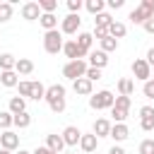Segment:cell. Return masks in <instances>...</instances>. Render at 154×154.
<instances>
[{
    "label": "cell",
    "mask_w": 154,
    "mask_h": 154,
    "mask_svg": "<svg viewBox=\"0 0 154 154\" xmlns=\"http://www.w3.org/2000/svg\"><path fill=\"white\" fill-rule=\"evenodd\" d=\"M65 87L63 84H51V87H46V103H48V108L53 111V113H63L65 108H67V99H65Z\"/></svg>",
    "instance_id": "cell-1"
},
{
    "label": "cell",
    "mask_w": 154,
    "mask_h": 154,
    "mask_svg": "<svg viewBox=\"0 0 154 154\" xmlns=\"http://www.w3.org/2000/svg\"><path fill=\"white\" fill-rule=\"evenodd\" d=\"M113 103H116V94L111 89H101V91H96V94L89 96V108H94V111H103V108L111 111Z\"/></svg>",
    "instance_id": "cell-2"
},
{
    "label": "cell",
    "mask_w": 154,
    "mask_h": 154,
    "mask_svg": "<svg viewBox=\"0 0 154 154\" xmlns=\"http://www.w3.org/2000/svg\"><path fill=\"white\" fill-rule=\"evenodd\" d=\"M152 17H154V0H142V2L128 14V19H130L132 24H140V26H142L147 19H152Z\"/></svg>",
    "instance_id": "cell-3"
},
{
    "label": "cell",
    "mask_w": 154,
    "mask_h": 154,
    "mask_svg": "<svg viewBox=\"0 0 154 154\" xmlns=\"http://www.w3.org/2000/svg\"><path fill=\"white\" fill-rule=\"evenodd\" d=\"M65 46V38H63V31L60 29H53V31H46L43 34V51L51 53V55H58Z\"/></svg>",
    "instance_id": "cell-4"
},
{
    "label": "cell",
    "mask_w": 154,
    "mask_h": 154,
    "mask_svg": "<svg viewBox=\"0 0 154 154\" xmlns=\"http://www.w3.org/2000/svg\"><path fill=\"white\" fill-rule=\"evenodd\" d=\"M87 70H89V63L87 60H67L63 65V77H67L70 82H75V79L84 77Z\"/></svg>",
    "instance_id": "cell-5"
},
{
    "label": "cell",
    "mask_w": 154,
    "mask_h": 154,
    "mask_svg": "<svg viewBox=\"0 0 154 154\" xmlns=\"http://www.w3.org/2000/svg\"><path fill=\"white\" fill-rule=\"evenodd\" d=\"M130 70H132V77L140 79V82L152 79V67H149V63H147L144 58H135L132 65H130Z\"/></svg>",
    "instance_id": "cell-6"
},
{
    "label": "cell",
    "mask_w": 154,
    "mask_h": 154,
    "mask_svg": "<svg viewBox=\"0 0 154 154\" xmlns=\"http://www.w3.org/2000/svg\"><path fill=\"white\" fill-rule=\"evenodd\" d=\"M79 26H82L79 14H67V17H63V19H60V31H63V34H67V36L79 34Z\"/></svg>",
    "instance_id": "cell-7"
},
{
    "label": "cell",
    "mask_w": 154,
    "mask_h": 154,
    "mask_svg": "<svg viewBox=\"0 0 154 154\" xmlns=\"http://www.w3.org/2000/svg\"><path fill=\"white\" fill-rule=\"evenodd\" d=\"M63 53H65V58H67V60H84V58L89 55L87 51H82V48L77 46V41H75V38H67V41H65Z\"/></svg>",
    "instance_id": "cell-8"
},
{
    "label": "cell",
    "mask_w": 154,
    "mask_h": 154,
    "mask_svg": "<svg viewBox=\"0 0 154 154\" xmlns=\"http://www.w3.org/2000/svg\"><path fill=\"white\" fill-rule=\"evenodd\" d=\"M0 149H7V152H17V149H22V147H19V135H17L14 130H5V132H0Z\"/></svg>",
    "instance_id": "cell-9"
},
{
    "label": "cell",
    "mask_w": 154,
    "mask_h": 154,
    "mask_svg": "<svg viewBox=\"0 0 154 154\" xmlns=\"http://www.w3.org/2000/svg\"><path fill=\"white\" fill-rule=\"evenodd\" d=\"M19 14H22V19H26V22H36V19H41V7H38V2H24L22 7H19Z\"/></svg>",
    "instance_id": "cell-10"
},
{
    "label": "cell",
    "mask_w": 154,
    "mask_h": 154,
    "mask_svg": "<svg viewBox=\"0 0 154 154\" xmlns=\"http://www.w3.org/2000/svg\"><path fill=\"white\" fill-rule=\"evenodd\" d=\"M140 128L144 132L154 130V106H142L140 108Z\"/></svg>",
    "instance_id": "cell-11"
},
{
    "label": "cell",
    "mask_w": 154,
    "mask_h": 154,
    "mask_svg": "<svg viewBox=\"0 0 154 154\" xmlns=\"http://www.w3.org/2000/svg\"><path fill=\"white\" fill-rule=\"evenodd\" d=\"M60 135H63L65 147H77V144H79V140H82V130H79V128H75V125H67Z\"/></svg>",
    "instance_id": "cell-12"
},
{
    "label": "cell",
    "mask_w": 154,
    "mask_h": 154,
    "mask_svg": "<svg viewBox=\"0 0 154 154\" xmlns=\"http://www.w3.org/2000/svg\"><path fill=\"white\" fill-rule=\"evenodd\" d=\"M72 91L77 96H91L94 94V82H89L87 77H79V79L72 82Z\"/></svg>",
    "instance_id": "cell-13"
},
{
    "label": "cell",
    "mask_w": 154,
    "mask_h": 154,
    "mask_svg": "<svg viewBox=\"0 0 154 154\" xmlns=\"http://www.w3.org/2000/svg\"><path fill=\"white\" fill-rule=\"evenodd\" d=\"M79 149L87 152V154H94L99 149V137L94 132H82V140H79Z\"/></svg>",
    "instance_id": "cell-14"
},
{
    "label": "cell",
    "mask_w": 154,
    "mask_h": 154,
    "mask_svg": "<svg viewBox=\"0 0 154 154\" xmlns=\"http://www.w3.org/2000/svg\"><path fill=\"white\" fill-rule=\"evenodd\" d=\"M87 58H89V67H96V70H103V67L108 65V53H103L101 48H99V51H91V53H89Z\"/></svg>",
    "instance_id": "cell-15"
},
{
    "label": "cell",
    "mask_w": 154,
    "mask_h": 154,
    "mask_svg": "<svg viewBox=\"0 0 154 154\" xmlns=\"http://www.w3.org/2000/svg\"><path fill=\"white\" fill-rule=\"evenodd\" d=\"M116 144L118 142H125L128 137H130V128L125 125V123H113V128H111V135H108Z\"/></svg>",
    "instance_id": "cell-16"
},
{
    "label": "cell",
    "mask_w": 154,
    "mask_h": 154,
    "mask_svg": "<svg viewBox=\"0 0 154 154\" xmlns=\"http://www.w3.org/2000/svg\"><path fill=\"white\" fill-rule=\"evenodd\" d=\"M111 128H113V123H111V120H106V118H96V120H94L91 132H94L96 137H108V135H111Z\"/></svg>",
    "instance_id": "cell-17"
},
{
    "label": "cell",
    "mask_w": 154,
    "mask_h": 154,
    "mask_svg": "<svg viewBox=\"0 0 154 154\" xmlns=\"http://www.w3.org/2000/svg\"><path fill=\"white\" fill-rule=\"evenodd\" d=\"M46 147H48L51 152H55V154H63V149H65V142H63V135H55V132H51V135H46Z\"/></svg>",
    "instance_id": "cell-18"
},
{
    "label": "cell",
    "mask_w": 154,
    "mask_h": 154,
    "mask_svg": "<svg viewBox=\"0 0 154 154\" xmlns=\"http://www.w3.org/2000/svg\"><path fill=\"white\" fill-rule=\"evenodd\" d=\"M75 41H77V46H79L82 51L91 53V43H94V36H91V31H79Z\"/></svg>",
    "instance_id": "cell-19"
},
{
    "label": "cell",
    "mask_w": 154,
    "mask_h": 154,
    "mask_svg": "<svg viewBox=\"0 0 154 154\" xmlns=\"http://www.w3.org/2000/svg\"><path fill=\"white\" fill-rule=\"evenodd\" d=\"M7 111H10L12 116L24 113V111H26V99H22V96H12V99H10V103H7Z\"/></svg>",
    "instance_id": "cell-20"
},
{
    "label": "cell",
    "mask_w": 154,
    "mask_h": 154,
    "mask_svg": "<svg viewBox=\"0 0 154 154\" xmlns=\"http://www.w3.org/2000/svg\"><path fill=\"white\" fill-rule=\"evenodd\" d=\"M0 84L7 87V89H12V87L19 84V75H17L14 70H10V72H0Z\"/></svg>",
    "instance_id": "cell-21"
},
{
    "label": "cell",
    "mask_w": 154,
    "mask_h": 154,
    "mask_svg": "<svg viewBox=\"0 0 154 154\" xmlns=\"http://www.w3.org/2000/svg\"><path fill=\"white\" fill-rule=\"evenodd\" d=\"M125 34H128V26H125L123 22H118V19H113V24L108 26V36H113V38L118 41V38H123Z\"/></svg>",
    "instance_id": "cell-22"
},
{
    "label": "cell",
    "mask_w": 154,
    "mask_h": 154,
    "mask_svg": "<svg viewBox=\"0 0 154 154\" xmlns=\"http://www.w3.org/2000/svg\"><path fill=\"white\" fill-rule=\"evenodd\" d=\"M14 72H17V75H31V72H34V63H31L29 58H17Z\"/></svg>",
    "instance_id": "cell-23"
},
{
    "label": "cell",
    "mask_w": 154,
    "mask_h": 154,
    "mask_svg": "<svg viewBox=\"0 0 154 154\" xmlns=\"http://www.w3.org/2000/svg\"><path fill=\"white\" fill-rule=\"evenodd\" d=\"M132 91H135V82H132L130 77L118 79V94H120V96H132Z\"/></svg>",
    "instance_id": "cell-24"
},
{
    "label": "cell",
    "mask_w": 154,
    "mask_h": 154,
    "mask_svg": "<svg viewBox=\"0 0 154 154\" xmlns=\"http://www.w3.org/2000/svg\"><path fill=\"white\" fill-rule=\"evenodd\" d=\"M14 65H17V58L12 53H0V72H10L14 70Z\"/></svg>",
    "instance_id": "cell-25"
},
{
    "label": "cell",
    "mask_w": 154,
    "mask_h": 154,
    "mask_svg": "<svg viewBox=\"0 0 154 154\" xmlns=\"http://www.w3.org/2000/svg\"><path fill=\"white\" fill-rule=\"evenodd\" d=\"M38 24H41L46 31H53V29H58V14H41Z\"/></svg>",
    "instance_id": "cell-26"
},
{
    "label": "cell",
    "mask_w": 154,
    "mask_h": 154,
    "mask_svg": "<svg viewBox=\"0 0 154 154\" xmlns=\"http://www.w3.org/2000/svg\"><path fill=\"white\" fill-rule=\"evenodd\" d=\"M84 7H87V12H89V14H94V17H96V14H101V12H103L106 2H103V0H87V2H84Z\"/></svg>",
    "instance_id": "cell-27"
},
{
    "label": "cell",
    "mask_w": 154,
    "mask_h": 154,
    "mask_svg": "<svg viewBox=\"0 0 154 154\" xmlns=\"http://www.w3.org/2000/svg\"><path fill=\"white\" fill-rule=\"evenodd\" d=\"M46 99V84L31 82V101H43Z\"/></svg>",
    "instance_id": "cell-28"
},
{
    "label": "cell",
    "mask_w": 154,
    "mask_h": 154,
    "mask_svg": "<svg viewBox=\"0 0 154 154\" xmlns=\"http://www.w3.org/2000/svg\"><path fill=\"white\" fill-rule=\"evenodd\" d=\"M12 14H14V5L12 2H0V24L10 22Z\"/></svg>",
    "instance_id": "cell-29"
},
{
    "label": "cell",
    "mask_w": 154,
    "mask_h": 154,
    "mask_svg": "<svg viewBox=\"0 0 154 154\" xmlns=\"http://www.w3.org/2000/svg\"><path fill=\"white\" fill-rule=\"evenodd\" d=\"M29 125H31V113H29V111H24V113H17V116H14V128L24 130V128H29Z\"/></svg>",
    "instance_id": "cell-30"
},
{
    "label": "cell",
    "mask_w": 154,
    "mask_h": 154,
    "mask_svg": "<svg viewBox=\"0 0 154 154\" xmlns=\"http://www.w3.org/2000/svg\"><path fill=\"white\" fill-rule=\"evenodd\" d=\"M14 125V116L10 113V111H0V130L5 132V130H10Z\"/></svg>",
    "instance_id": "cell-31"
},
{
    "label": "cell",
    "mask_w": 154,
    "mask_h": 154,
    "mask_svg": "<svg viewBox=\"0 0 154 154\" xmlns=\"http://www.w3.org/2000/svg\"><path fill=\"white\" fill-rule=\"evenodd\" d=\"M38 7L43 14H55L58 10V0H38Z\"/></svg>",
    "instance_id": "cell-32"
},
{
    "label": "cell",
    "mask_w": 154,
    "mask_h": 154,
    "mask_svg": "<svg viewBox=\"0 0 154 154\" xmlns=\"http://www.w3.org/2000/svg\"><path fill=\"white\" fill-rule=\"evenodd\" d=\"M111 24H113V17H111L108 12H101V14L94 17V26H106V29H108Z\"/></svg>",
    "instance_id": "cell-33"
},
{
    "label": "cell",
    "mask_w": 154,
    "mask_h": 154,
    "mask_svg": "<svg viewBox=\"0 0 154 154\" xmlns=\"http://www.w3.org/2000/svg\"><path fill=\"white\" fill-rule=\"evenodd\" d=\"M101 43V51L103 53H113V51H118V41L113 38V36H106L103 41H99Z\"/></svg>",
    "instance_id": "cell-34"
},
{
    "label": "cell",
    "mask_w": 154,
    "mask_h": 154,
    "mask_svg": "<svg viewBox=\"0 0 154 154\" xmlns=\"http://www.w3.org/2000/svg\"><path fill=\"white\" fill-rule=\"evenodd\" d=\"M17 89H19V96L22 99H31V82L29 79H19Z\"/></svg>",
    "instance_id": "cell-35"
},
{
    "label": "cell",
    "mask_w": 154,
    "mask_h": 154,
    "mask_svg": "<svg viewBox=\"0 0 154 154\" xmlns=\"http://www.w3.org/2000/svg\"><path fill=\"white\" fill-rule=\"evenodd\" d=\"M130 106H132V99L130 96H116V103H113V108H120V111H130Z\"/></svg>",
    "instance_id": "cell-36"
},
{
    "label": "cell",
    "mask_w": 154,
    "mask_h": 154,
    "mask_svg": "<svg viewBox=\"0 0 154 154\" xmlns=\"http://www.w3.org/2000/svg\"><path fill=\"white\" fill-rule=\"evenodd\" d=\"M137 152H140V154H154V140H152V137L142 140L140 147H137Z\"/></svg>",
    "instance_id": "cell-37"
},
{
    "label": "cell",
    "mask_w": 154,
    "mask_h": 154,
    "mask_svg": "<svg viewBox=\"0 0 154 154\" xmlns=\"http://www.w3.org/2000/svg\"><path fill=\"white\" fill-rule=\"evenodd\" d=\"M130 111H120V108H111V116H113V123H125Z\"/></svg>",
    "instance_id": "cell-38"
},
{
    "label": "cell",
    "mask_w": 154,
    "mask_h": 154,
    "mask_svg": "<svg viewBox=\"0 0 154 154\" xmlns=\"http://www.w3.org/2000/svg\"><path fill=\"white\" fill-rule=\"evenodd\" d=\"M142 94H144V99H154V79H147L142 84Z\"/></svg>",
    "instance_id": "cell-39"
},
{
    "label": "cell",
    "mask_w": 154,
    "mask_h": 154,
    "mask_svg": "<svg viewBox=\"0 0 154 154\" xmlns=\"http://www.w3.org/2000/svg\"><path fill=\"white\" fill-rule=\"evenodd\" d=\"M82 7H84L82 0H67V10H70V14H79Z\"/></svg>",
    "instance_id": "cell-40"
},
{
    "label": "cell",
    "mask_w": 154,
    "mask_h": 154,
    "mask_svg": "<svg viewBox=\"0 0 154 154\" xmlns=\"http://www.w3.org/2000/svg\"><path fill=\"white\" fill-rule=\"evenodd\" d=\"M91 36H94L96 41H103V38L108 36V29H106V26H94V31H91Z\"/></svg>",
    "instance_id": "cell-41"
},
{
    "label": "cell",
    "mask_w": 154,
    "mask_h": 154,
    "mask_svg": "<svg viewBox=\"0 0 154 154\" xmlns=\"http://www.w3.org/2000/svg\"><path fill=\"white\" fill-rule=\"evenodd\" d=\"M84 77H87L89 82H96V79H101V70H96V67H89Z\"/></svg>",
    "instance_id": "cell-42"
},
{
    "label": "cell",
    "mask_w": 154,
    "mask_h": 154,
    "mask_svg": "<svg viewBox=\"0 0 154 154\" xmlns=\"http://www.w3.org/2000/svg\"><path fill=\"white\" fill-rule=\"evenodd\" d=\"M106 5H108V7H111V10H120V7H123V5H125V0H108V2H106Z\"/></svg>",
    "instance_id": "cell-43"
},
{
    "label": "cell",
    "mask_w": 154,
    "mask_h": 154,
    "mask_svg": "<svg viewBox=\"0 0 154 154\" xmlns=\"http://www.w3.org/2000/svg\"><path fill=\"white\" fill-rule=\"evenodd\" d=\"M142 29H144L147 34H154V17H152V19H147V22L142 24Z\"/></svg>",
    "instance_id": "cell-44"
},
{
    "label": "cell",
    "mask_w": 154,
    "mask_h": 154,
    "mask_svg": "<svg viewBox=\"0 0 154 154\" xmlns=\"http://www.w3.org/2000/svg\"><path fill=\"white\" fill-rule=\"evenodd\" d=\"M106 154H125V149H123L120 144H113V147H111V149H108Z\"/></svg>",
    "instance_id": "cell-45"
},
{
    "label": "cell",
    "mask_w": 154,
    "mask_h": 154,
    "mask_svg": "<svg viewBox=\"0 0 154 154\" xmlns=\"http://www.w3.org/2000/svg\"><path fill=\"white\" fill-rule=\"evenodd\" d=\"M144 60L149 63V67H154V46H152V48L147 51V58H144Z\"/></svg>",
    "instance_id": "cell-46"
},
{
    "label": "cell",
    "mask_w": 154,
    "mask_h": 154,
    "mask_svg": "<svg viewBox=\"0 0 154 154\" xmlns=\"http://www.w3.org/2000/svg\"><path fill=\"white\" fill-rule=\"evenodd\" d=\"M31 154H55V152H51V149H48V147L43 144V147H36V149H34Z\"/></svg>",
    "instance_id": "cell-47"
},
{
    "label": "cell",
    "mask_w": 154,
    "mask_h": 154,
    "mask_svg": "<svg viewBox=\"0 0 154 154\" xmlns=\"http://www.w3.org/2000/svg\"><path fill=\"white\" fill-rule=\"evenodd\" d=\"M14 154H31V152H26V149H17Z\"/></svg>",
    "instance_id": "cell-48"
},
{
    "label": "cell",
    "mask_w": 154,
    "mask_h": 154,
    "mask_svg": "<svg viewBox=\"0 0 154 154\" xmlns=\"http://www.w3.org/2000/svg\"><path fill=\"white\" fill-rule=\"evenodd\" d=\"M0 154H14V152H7V149H0Z\"/></svg>",
    "instance_id": "cell-49"
},
{
    "label": "cell",
    "mask_w": 154,
    "mask_h": 154,
    "mask_svg": "<svg viewBox=\"0 0 154 154\" xmlns=\"http://www.w3.org/2000/svg\"><path fill=\"white\" fill-rule=\"evenodd\" d=\"M63 154H72V152H63Z\"/></svg>",
    "instance_id": "cell-50"
},
{
    "label": "cell",
    "mask_w": 154,
    "mask_h": 154,
    "mask_svg": "<svg viewBox=\"0 0 154 154\" xmlns=\"http://www.w3.org/2000/svg\"><path fill=\"white\" fill-rule=\"evenodd\" d=\"M152 79H154V77H152Z\"/></svg>",
    "instance_id": "cell-51"
}]
</instances>
